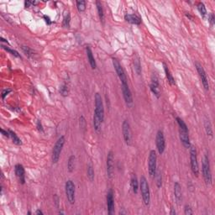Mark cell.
<instances>
[{
    "mask_svg": "<svg viewBox=\"0 0 215 215\" xmlns=\"http://www.w3.org/2000/svg\"><path fill=\"white\" fill-rule=\"evenodd\" d=\"M134 67H135V70L138 75H140V72H141V65H140V58L136 56V57L134 59Z\"/></svg>",
    "mask_w": 215,
    "mask_h": 215,
    "instance_id": "83f0119b",
    "label": "cell"
},
{
    "mask_svg": "<svg viewBox=\"0 0 215 215\" xmlns=\"http://www.w3.org/2000/svg\"><path fill=\"white\" fill-rule=\"evenodd\" d=\"M36 4H37V2H36V1H25V5L26 8L31 7L32 5H35Z\"/></svg>",
    "mask_w": 215,
    "mask_h": 215,
    "instance_id": "ab89813d",
    "label": "cell"
},
{
    "mask_svg": "<svg viewBox=\"0 0 215 215\" xmlns=\"http://www.w3.org/2000/svg\"><path fill=\"white\" fill-rule=\"evenodd\" d=\"M155 179H156V185L160 188L162 185V177H161V174L160 172H156L155 173Z\"/></svg>",
    "mask_w": 215,
    "mask_h": 215,
    "instance_id": "e575fe53",
    "label": "cell"
},
{
    "mask_svg": "<svg viewBox=\"0 0 215 215\" xmlns=\"http://www.w3.org/2000/svg\"><path fill=\"white\" fill-rule=\"evenodd\" d=\"M36 214H38V215H43L44 213H43V212L41 211V210H39V209H38L37 211L36 212Z\"/></svg>",
    "mask_w": 215,
    "mask_h": 215,
    "instance_id": "ee69618b",
    "label": "cell"
},
{
    "mask_svg": "<svg viewBox=\"0 0 215 215\" xmlns=\"http://www.w3.org/2000/svg\"><path fill=\"white\" fill-rule=\"evenodd\" d=\"M76 4H77V8L80 13L85 11L86 9V2L85 1H77Z\"/></svg>",
    "mask_w": 215,
    "mask_h": 215,
    "instance_id": "1f68e13d",
    "label": "cell"
},
{
    "mask_svg": "<svg viewBox=\"0 0 215 215\" xmlns=\"http://www.w3.org/2000/svg\"><path fill=\"white\" fill-rule=\"evenodd\" d=\"M195 67L197 69V73H198V75L200 77L201 81H202V83H203V87H204V89L206 90V91H208V90L209 89V83H208V76L206 74L204 69H203V67L200 64H198V63H195Z\"/></svg>",
    "mask_w": 215,
    "mask_h": 215,
    "instance_id": "7c38bea8",
    "label": "cell"
},
{
    "mask_svg": "<svg viewBox=\"0 0 215 215\" xmlns=\"http://www.w3.org/2000/svg\"><path fill=\"white\" fill-rule=\"evenodd\" d=\"M1 133L4 136L7 137V138H9V130H4V129H1Z\"/></svg>",
    "mask_w": 215,
    "mask_h": 215,
    "instance_id": "b9f144b4",
    "label": "cell"
},
{
    "mask_svg": "<svg viewBox=\"0 0 215 215\" xmlns=\"http://www.w3.org/2000/svg\"><path fill=\"white\" fill-rule=\"evenodd\" d=\"M122 93L126 104H128L129 106H131L133 104V96L131 91L129 89L128 83L122 84Z\"/></svg>",
    "mask_w": 215,
    "mask_h": 215,
    "instance_id": "9a60e30c",
    "label": "cell"
},
{
    "mask_svg": "<svg viewBox=\"0 0 215 215\" xmlns=\"http://www.w3.org/2000/svg\"><path fill=\"white\" fill-rule=\"evenodd\" d=\"M114 152L109 151L107 155V161H106V166H107V175L109 179H113L114 177Z\"/></svg>",
    "mask_w": 215,
    "mask_h": 215,
    "instance_id": "4fadbf2b",
    "label": "cell"
},
{
    "mask_svg": "<svg viewBox=\"0 0 215 215\" xmlns=\"http://www.w3.org/2000/svg\"><path fill=\"white\" fill-rule=\"evenodd\" d=\"M75 160L76 157L75 155H71L68 159V161H67V169L70 172H72L74 171V168H75Z\"/></svg>",
    "mask_w": 215,
    "mask_h": 215,
    "instance_id": "484cf974",
    "label": "cell"
},
{
    "mask_svg": "<svg viewBox=\"0 0 215 215\" xmlns=\"http://www.w3.org/2000/svg\"><path fill=\"white\" fill-rule=\"evenodd\" d=\"M163 67H164V71H165L166 77V78H167V80H168V83H170L171 85H175V84H176L175 79H174V77H173V76H172L171 71L169 70L168 67L166 66V63H163Z\"/></svg>",
    "mask_w": 215,
    "mask_h": 215,
    "instance_id": "44dd1931",
    "label": "cell"
},
{
    "mask_svg": "<svg viewBox=\"0 0 215 215\" xmlns=\"http://www.w3.org/2000/svg\"><path fill=\"white\" fill-rule=\"evenodd\" d=\"M59 92H60V93H61V95L63 96V97H67V95H68V87L67 86L66 84H63L62 86L60 87V90H59Z\"/></svg>",
    "mask_w": 215,
    "mask_h": 215,
    "instance_id": "836d02e7",
    "label": "cell"
},
{
    "mask_svg": "<svg viewBox=\"0 0 215 215\" xmlns=\"http://www.w3.org/2000/svg\"><path fill=\"white\" fill-rule=\"evenodd\" d=\"M174 194H175V198H176L177 203L179 204L183 199V193H182V186L179 184V183H174Z\"/></svg>",
    "mask_w": 215,
    "mask_h": 215,
    "instance_id": "d6986e66",
    "label": "cell"
},
{
    "mask_svg": "<svg viewBox=\"0 0 215 215\" xmlns=\"http://www.w3.org/2000/svg\"><path fill=\"white\" fill-rule=\"evenodd\" d=\"M184 213L186 215L193 214V209L191 208L189 205H185V207H184Z\"/></svg>",
    "mask_w": 215,
    "mask_h": 215,
    "instance_id": "8d00e7d4",
    "label": "cell"
},
{
    "mask_svg": "<svg viewBox=\"0 0 215 215\" xmlns=\"http://www.w3.org/2000/svg\"><path fill=\"white\" fill-rule=\"evenodd\" d=\"M70 22H71V15L70 14H67V15L65 16L64 19H63V23H62V25L63 27L65 28H69L70 27Z\"/></svg>",
    "mask_w": 215,
    "mask_h": 215,
    "instance_id": "d6a6232c",
    "label": "cell"
},
{
    "mask_svg": "<svg viewBox=\"0 0 215 215\" xmlns=\"http://www.w3.org/2000/svg\"><path fill=\"white\" fill-rule=\"evenodd\" d=\"M208 22L210 23V25H211L212 26L214 25L215 17H214V15H213V13L209 14V15H208Z\"/></svg>",
    "mask_w": 215,
    "mask_h": 215,
    "instance_id": "74e56055",
    "label": "cell"
},
{
    "mask_svg": "<svg viewBox=\"0 0 215 215\" xmlns=\"http://www.w3.org/2000/svg\"><path fill=\"white\" fill-rule=\"evenodd\" d=\"M65 191H66V195L68 202L71 204H73L75 203V184L72 180H68L66 184H65Z\"/></svg>",
    "mask_w": 215,
    "mask_h": 215,
    "instance_id": "ba28073f",
    "label": "cell"
},
{
    "mask_svg": "<svg viewBox=\"0 0 215 215\" xmlns=\"http://www.w3.org/2000/svg\"><path fill=\"white\" fill-rule=\"evenodd\" d=\"M190 164L192 172L196 176L199 175V166H198V161H197V150L193 145L190 146Z\"/></svg>",
    "mask_w": 215,
    "mask_h": 215,
    "instance_id": "52a82bcc",
    "label": "cell"
},
{
    "mask_svg": "<svg viewBox=\"0 0 215 215\" xmlns=\"http://www.w3.org/2000/svg\"><path fill=\"white\" fill-rule=\"evenodd\" d=\"M160 85H159V80L156 75L153 74L151 77V83L150 88L152 93H154L155 96H156L157 97H160Z\"/></svg>",
    "mask_w": 215,
    "mask_h": 215,
    "instance_id": "2e32d148",
    "label": "cell"
},
{
    "mask_svg": "<svg viewBox=\"0 0 215 215\" xmlns=\"http://www.w3.org/2000/svg\"><path fill=\"white\" fill-rule=\"evenodd\" d=\"M102 121H101L99 118H97V116L93 115V126H94V129L97 131V132H99L101 129V126H102Z\"/></svg>",
    "mask_w": 215,
    "mask_h": 215,
    "instance_id": "4316f807",
    "label": "cell"
},
{
    "mask_svg": "<svg viewBox=\"0 0 215 215\" xmlns=\"http://www.w3.org/2000/svg\"><path fill=\"white\" fill-rule=\"evenodd\" d=\"M36 126H37V129H38V130H39V132H43V131H44L43 126H42V124H41V122H40L39 120H37V124H36Z\"/></svg>",
    "mask_w": 215,
    "mask_h": 215,
    "instance_id": "60d3db41",
    "label": "cell"
},
{
    "mask_svg": "<svg viewBox=\"0 0 215 215\" xmlns=\"http://www.w3.org/2000/svg\"><path fill=\"white\" fill-rule=\"evenodd\" d=\"M156 161L157 155L155 150H151L148 158V172L151 177H155L156 173Z\"/></svg>",
    "mask_w": 215,
    "mask_h": 215,
    "instance_id": "5b68a950",
    "label": "cell"
},
{
    "mask_svg": "<svg viewBox=\"0 0 215 215\" xmlns=\"http://www.w3.org/2000/svg\"><path fill=\"white\" fill-rule=\"evenodd\" d=\"M125 19L128 23H130V24H132V25H140V23H141V19H140L139 16H137L136 15L126 14V15H125Z\"/></svg>",
    "mask_w": 215,
    "mask_h": 215,
    "instance_id": "ac0fdd59",
    "label": "cell"
},
{
    "mask_svg": "<svg viewBox=\"0 0 215 215\" xmlns=\"http://www.w3.org/2000/svg\"><path fill=\"white\" fill-rule=\"evenodd\" d=\"M94 103H95V109H94V114L100 119L102 122L104 120V107L103 104V99L101 95L97 93L94 96Z\"/></svg>",
    "mask_w": 215,
    "mask_h": 215,
    "instance_id": "277c9868",
    "label": "cell"
},
{
    "mask_svg": "<svg viewBox=\"0 0 215 215\" xmlns=\"http://www.w3.org/2000/svg\"><path fill=\"white\" fill-rule=\"evenodd\" d=\"M176 123L179 126V136L181 142L183 143V146L188 149L190 148V138H189V133H188V128L186 126V123L183 121V119L179 117L176 118Z\"/></svg>",
    "mask_w": 215,
    "mask_h": 215,
    "instance_id": "6da1fadb",
    "label": "cell"
},
{
    "mask_svg": "<svg viewBox=\"0 0 215 215\" xmlns=\"http://www.w3.org/2000/svg\"><path fill=\"white\" fill-rule=\"evenodd\" d=\"M176 213V211H175V209L174 208H172V210H171V212H170V214L171 215H175Z\"/></svg>",
    "mask_w": 215,
    "mask_h": 215,
    "instance_id": "f6af8a7d",
    "label": "cell"
},
{
    "mask_svg": "<svg viewBox=\"0 0 215 215\" xmlns=\"http://www.w3.org/2000/svg\"><path fill=\"white\" fill-rule=\"evenodd\" d=\"M130 184H131L133 193L136 194L138 193V189H139V183H138V180H137L135 174H132L131 180H130Z\"/></svg>",
    "mask_w": 215,
    "mask_h": 215,
    "instance_id": "7402d4cb",
    "label": "cell"
},
{
    "mask_svg": "<svg viewBox=\"0 0 215 215\" xmlns=\"http://www.w3.org/2000/svg\"><path fill=\"white\" fill-rule=\"evenodd\" d=\"M197 10H198V12L200 13L202 18L203 19L207 18V16H208V12H207V9H206V7H205V5L203 3L200 2V3L197 4Z\"/></svg>",
    "mask_w": 215,
    "mask_h": 215,
    "instance_id": "cb8c5ba5",
    "label": "cell"
},
{
    "mask_svg": "<svg viewBox=\"0 0 215 215\" xmlns=\"http://www.w3.org/2000/svg\"><path fill=\"white\" fill-rule=\"evenodd\" d=\"M43 18H44V19H45L46 23V24H48V25H50V24L52 23V21H50V19L49 18L47 15H44Z\"/></svg>",
    "mask_w": 215,
    "mask_h": 215,
    "instance_id": "7bdbcfd3",
    "label": "cell"
},
{
    "mask_svg": "<svg viewBox=\"0 0 215 215\" xmlns=\"http://www.w3.org/2000/svg\"><path fill=\"white\" fill-rule=\"evenodd\" d=\"M9 138H11L12 141L14 142V144L17 145H21L22 141L19 138V136L16 135V133L14 132L13 130L9 129Z\"/></svg>",
    "mask_w": 215,
    "mask_h": 215,
    "instance_id": "603a6c76",
    "label": "cell"
},
{
    "mask_svg": "<svg viewBox=\"0 0 215 215\" xmlns=\"http://www.w3.org/2000/svg\"><path fill=\"white\" fill-rule=\"evenodd\" d=\"M96 5H97V14H98V17H99V19L102 23L104 22V9H103V6H102V4H101L99 1H97L96 2Z\"/></svg>",
    "mask_w": 215,
    "mask_h": 215,
    "instance_id": "d4e9b609",
    "label": "cell"
},
{
    "mask_svg": "<svg viewBox=\"0 0 215 215\" xmlns=\"http://www.w3.org/2000/svg\"><path fill=\"white\" fill-rule=\"evenodd\" d=\"M65 137L62 135L57 140V141L56 142L55 145L53 147V150H52V155H51V160L54 164L57 163L61 156V153L63 149V146L65 145Z\"/></svg>",
    "mask_w": 215,
    "mask_h": 215,
    "instance_id": "3957f363",
    "label": "cell"
},
{
    "mask_svg": "<svg viewBox=\"0 0 215 215\" xmlns=\"http://www.w3.org/2000/svg\"><path fill=\"white\" fill-rule=\"evenodd\" d=\"M0 39H1V41H2V42H5V43L9 44V42H8L7 40H6V39H4L3 37H1V38H0Z\"/></svg>",
    "mask_w": 215,
    "mask_h": 215,
    "instance_id": "bcb514c9",
    "label": "cell"
},
{
    "mask_svg": "<svg viewBox=\"0 0 215 215\" xmlns=\"http://www.w3.org/2000/svg\"><path fill=\"white\" fill-rule=\"evenodd\" d=\"M86 52H87V60L89 61V64L91 66L92 69H96L97 67V64H96V61L95 59L93 57V51L91 50V48L89 46H87L86 48Z\"/></svg>",
    "mask_w": 215,
    "mask_h": 215,
    "instance_id": "ffe728a7",
    "label": "cell"
},
{
    "mask_svg": "<svg viewBox=\"0 0 215 215\" xmlns=\"http://www.w3.org/2000/svg\"><path fill=\"white\" fill-rule=\"evenodd\" d=\"M112 61H113V65H114V67L115 71H116V73L118 75V78L119 80L121 81V83L122 84H126L128 83V81H127V77H126L125 72L124 71V69L121 67V65L119 63V61L116 59V58H113L112 59Z\"/></svg>",
    "mask_w": 215,
    "mask_h": 215,
    "instance_id": "9c48e42d",
    "label": "cell"
},
{
    "mask_svg": "<svg viewBox=\"0 0 215 215\" xmlns=\"http://www.w3.org/2000/svg\"><path fill=\"white\" fill-rule=\"evenodd\" d=\"M140 187L144 204L145 206H149L150 203H151V193H150V188H149L148 182H147L146 178L144 176L140 177Z\"/></svg>",
    "mask_w": 215,
    "mask_h": 215,
    "instance_id": "7a4b0ae2",
    "label": "cell"
},
{
    "mask_svg": "<svg viewBox=\"0 0 215 215\" xmlns=\"http://www.w3.org/2000/svg\"><path fill=\"white\" fill-rule=\"evenodd\" d=\"M22 50H23V51L25 52V54L26 55V56H31L33 55V50L29 48V47L28 46H22Z\"/></svg>",
    "mask_w": 215,
    "mask_h": 215,
    "instance_id": "d590c367",
    "label": "cell"
},
{
    "mask_svg": "<svg viewBox=\"0 0 215 215\" xmlns=\"http://www.w3.org/2000/svg\"><path fill=\"white\" fill-rule=\"evenodd\" d=\"M2 46V48L4 49V50H5L7 52H9V53H10L11 55H13V56H15V57H20V55L19 54V52L17 51V50H13V49H11L10 47L9 46H4V45H2L1 46Z\"/></svg>",
    "mask_w": 215,
    "mask_h": 215,
    "instance_id": "4dcf8cb0",
    "label": "cell"
},
{
    "mask_svg": "<svg viewBox=\"0 0 215 215\" xmlns=\"http://www.w3.org/2000/svg\"><path fill=\"white\" fill-rule=\"evenodd\" d=\"M204 127L206 134L209 136H213V129H212L211 123L209 122V120H205Z\"/></svg>",
    "mask_w": 215,
    "mask_h": 215,
    "instance_id": "f1b7e54d",
    "label": "cell"
},
{
    "mask_svg": "<svg viewBox=\"0 0 215 215\" xmlns=\"http://www.w3.org/2000/svg\"><path fill=\"white\" fill-rule=\"evenodd\" d=\"M107 207H108V213L109 215H112L114 213V191L113 189H109L107 193Z\"/></svg>",
    "mask_w": 215,
    "mask_h": 215,
    "instance_id": "5bb4252c",
    "label": "cell"
},
{
    "mask_svg": "<svg viewBox=\"0 0 215 215\" xmlns=\"http://www.w3.org/2000/svg\"><path fill=\"white\" fill-rule=\"evenodd\" d=\"M87 177L89 178L91 182H93L94 180V170H93V166L89 164L87 166Z\"/></svg>",
    "mask_w": 215,
    "mask_h": 215,
    "instance_id": "f546056e",
    "label": "cell"
},
{
    "mask_svg": "<svg viewBox=\"0 0 215 215\" xmlns=\"http://www.w3.org/2000/svg\"><path fill=\"white\" fill-rule=\"evenodd\" d=\"M15 175L18 178L19 182L21 184H25V172L24 166L21 164H17L15 166Z\"/></svg>",
    "mask_w": 215,
    "mask_h": 215,
    "instance_id": "e0dca14e",
    "label": "cell"
},
{
    "mask_svg": "<svg viewBox=\"0 0 215 215\" xmlns=\"http://www.w3.org/2000/svg\"><path fill=\"white\" fill-rule=\"evenodd\" d=\"M11 92V89H9V88H7V89H4L3 90V92H2V99L4 100V98H5V97L7 96L9 93Z\"/></svg>",
    "mask_w": 215,
    "mask_h": 215,
    "instance_id": "f35d334b",
    "label": "cell"
},
{
    "mask_svg": "<svg viewBox=\"0 0 215 215\" xmlns=\"http://www.w3.org/2000/svg\"><path fill=\"white\" fill-rule=\"evenodd\" d=\"M122 133L124 140L128 145H131L132 141V133L130 129V125L128 120H125L122 124Z\"/></svg>",
    "mask_w": 215,
    "mask_h": 215,
    "instance_id": "8fae6325",
    "label": "cell"
},
{
    "mask_svg": "<svg viewBox=\"0 0 215 215\" xmlns=\"http://www.w3.org/2000/svg\"><path fill=\"white\" fill-rule=\"evenodd\" d=\"M155 144L159 154L162 155L164 153L166 149V140L164 136V133L161 130H158L155 137Z\"/></svg>",
    "mask_w": 215,
    "mask_h": 215,
    "instance_id": "30bf717a",
    "label": "cell"
},
{
    "mask_svg": "<svg viewBox=\"0 0 215 215\" xmlns=\"http://www.w3.org/2000/svg\"><path fill=\"white\" fill-rule=\"evenodd\" d=\"M202 172H203V176L204 178V181L206 184H211L212 183V173L210 170V163H209V159L208 156L206 155L204 156V159L203 161V165H202Z\"/></svg>",
    "mask_w": 215,
    "mask_h": 215,
    "instance_id": "8992f818",
    "label": "cell"
}]
</instances>
